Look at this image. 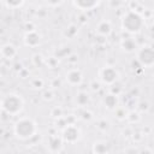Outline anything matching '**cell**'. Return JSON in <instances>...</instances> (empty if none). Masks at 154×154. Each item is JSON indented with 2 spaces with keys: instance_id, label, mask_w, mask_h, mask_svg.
Segmentation results:
<instances>
[{
  "instance_id": "6da1fadb",
  "label": "cell",
  "mask_w": 154,
  "mask_h": 154,
  "mask_svg": "<svg viewBox=\"0 0 154 154\" xmlns=\"http://www.w3.org/2000/svg\"><path fill=\"white\" fill-rule=\"evenodd\" d=\"M14 132L19 138L26 140L31 136H34V134L36 132V125L31 119L28 118H22L19 119L16 125H14Z\"/></svg>"
},
{
  "instance_id": "7a4b0ae2",
  "label": "cell",
  "mask_w": 154,
  "mask_h": 154,
  "mask_svg": "<svg viewBox=\"0 0 154 154\" xmlns=\"http://www.w3.org/2000/svg\"><path fill=\"white\" fill-rule=\"evenodd\" d=\"M1 107L6 113H8L11 116H14V114H17L22 111L23 100L16 94H8L2 99Z\"/></svg>"
},
{
  "instance_id": "3957f363",
  "label": "cell",
  "mask_w": 154,
  "mask_h": 154,
  "mask_svg": "<svg viewBox=\"0 0 154 154\" xmlns=\"http://www.w3.org/2000/svg\"><path fill=\"white\" fill-rule=\"evenodd\" d=\"M143 25L142 17L132 11H129L123 18V26L130 32H138Z\"/></svg>"
},
{
  "instance_id": "277c9868",
  "label": "cell",
  "mask_w": 154,
  "mask_h": 154,
  "mask_svg": "<svg viewBox=\"0 0 154 154\" xmlns=\"http://www.w3.org/2000/svg\"><path fill=\"white\" fill-rule=\"evenodd\" d=\"M138 61L143 66H152L154 64V49L152 47H143L138 53Z\"/></svg>"
},
{
  "instance_id": "5b68a950",
  "label": "cell",
  "mask_w": 154,
  "mask_h": 154,
  "mask_svg": "<svg viewBox=\"0 0 154 154\" xmlns=\"http://www.w3.org/2000/svg\"><path fill=\"white\" fill-rule=\"evenodd\" d=\"M101 77H102V81H103L105 83H113V82L117 79V77H118V72H117L114 69L107 66V67H105V69L102 70Z\"/></svg>"
},
{
  "instance_id": "8992f818",
  "label": "cell",
  "mask_w": 154,
  "mask_h": 154,
  "mask_svg": "<svg viewBox=\"0 0 154 154\" xmlns=\"http://www.w3.org/2000/svg\"><path fill=\"white\" fill-rule=\"evenodd\" d=\"M71 131H72V128H71V126L66 128L65 131H64V138H65L66 141H69V142H73V141H76V140L78 138V136H79V131H78V129H75L73 132H71Z\"/></svg>"
},
{
  "instance_id": "52a82bcc",
  "label": "cell",
  "mask_w": 154,
  "mask_h": 154,
  "mask_svg": "<svg viewBox=\"0 0 154 154\" xmlns=\"http://www.w3.org/2000/svg\"><path fill=\"white\" fill-rule=\"evenodd\" d=\"M66 79H67L71 84H78V83L81 82V79H82V75H81L78 71L73 70V71H70V72L66 75Z\"/></svg>"
},
{
  "instance_id": "ba28073f",
  "label": "cell",
  "mask_w": 154,
  "mask_h": 154,
  "mask_svg": "<svg viewBox=\"0 0 154 154\" xmlns=\"http://www.w3.org/2000/svg\"><path fill=\"white\" fill-rule=\"evenodd\" d=\"M1 53H2V57L6 58V59H11L14 54H16V48L12 46V45H5L2 46L1 48Z\"/></svg>"
},
{
  "instance_id": "9c48e42d",
  "label": "cell",
  "mask_w": 154,
  "mask_h": 154,
  "mask_svg": "<svg viewBox=\"0 0 154 154\" xmlns=\"http://www.w3.org/2000/svg\"><path fill=\"white\" fill-rule=\"evenodd\" d=\"M77 7H79L81 10H91L94 7H96L99 5V2L96 1H90V2H84V1H78V2H73Z\"/></svg>"
},
{
  "instance_id": "30bf717a",
  "label": "cell",
  "mask_w": 154,
  "mask_h": 154,
  "mask_svg": "<svg viewBox=\"0 0 154 154\" xmlns=\"http://www.w3.org/2000/svg\"><path fill=\"white\" fill-rule=\"evenodd\" d=\"M102 24H103L105 26L101 28V24H99V26H97V31H99L100 34H102V35H106V34H108V32L111 31V25H109V23L106 22V20H105V23L102 22Z\"/></svg>"
},
{
  "instance_id": "8fae6325",
  "label": "cell",
  "mask_w": 154,
  "mask_h": 154,
  "mask_svg": "<svg viewBox=\"0 0 154 154\" xmlns=\"http://www.w3.org/2000/svg\"><path fill=\"white\" fill-rule=\"evenodd\" d=\"M8 7H12V6H20L23 2H5Z\"/></svg>"
}]
</instances>
